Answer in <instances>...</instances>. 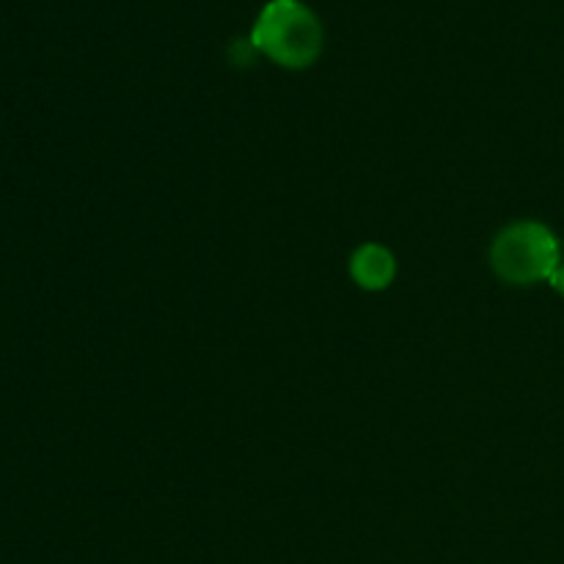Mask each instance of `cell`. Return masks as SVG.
<instances>
[{"instance_id": "cell-1", "label": "cell", "mask_w": 564, "mask_h": 564, "mask_svg": "<svg viewBox=\"0 0 564 564\" xmlns=\"http://www.w3.org/2000/svg\"><path fill=\"white\" fill-rule=\"evenodd\" d=\"M251 44L284 69H308L323 53L325 31L303 0H270L253 22Z\"/></svg>"}, {"instance_id": "cell-2", "label": "cell", "mask_w": 564, "mask_h": 564, "mask_svg": "<svg viewBox=\"0 0 564 564\" xmlns=\"http://www.w3.org/2000/svg\"><path fill=\"white\" fill-rule=\"evenodd\" d=\"M490 264L505 284L529 286L551 281L562 264V248L554 231L538 220L505 226L490 246Z\"/></svg>"}, {"instance_id": "cell-3", "label": "cell", "mask_w": 564, "mask_h": 564, "mask_svg": "<svg viewBox=\"0 0 564 564\" xmlns=\"http://www.w3.org/2000/svg\"><path fill=\"white\" fill-rule=\"evenodd\" d=\"M350 275L361 290L380 292L389 290L397 275V259L380 242H364L350 257Z\"/></svg>"}, {"instance_id": "cell-4", "label": "cell", "mask_w": 564, "mask_h": 564, "mask_svg": "<svg viewBox=\"0 0 564 564\" xmlns=\"http://www.w3.org/2000/svg\"><path fill=\"white\" fill-rule=\"evenodd\" d=\"M549 284H551V286H554V290H556V292H560V295L564 297V262L560 264V268H556V273H554V275H551V281H549Z\"/></svg>"}]
</instances>
